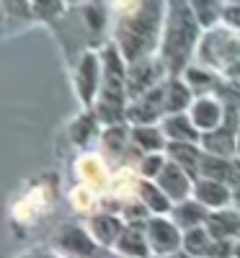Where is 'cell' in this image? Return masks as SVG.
I'll use <instances>...</instances> for the list:
<instances>
[{"mask_svg":"<svg viewBox=\"0 0 240 258\" xmlns=\"http://www.w3.org/2000/svg\"><path fill=\"white\" fill-rule=\"evenodd\" d=\"M165 11L168 0H137L129 8H122L116 47L127 62L150 57L155 49H160Z\"/></svg>","mask_w":240,"mask_h":258,"instance_id":"obj_1","label":"cell"},{"mask_svg":"<svg viewBox=\"0 0 240 258\" xmlns=\"http://www.w3.org/2000/svg\"><path fill=\"white\" fill-rule=\"evenodd\" d=\"M202 29L204 26L199 24L189 0H168L163 41L158 49V57L165 62L168 75H184L191 54H196L199 49Z\"/></svg>","mask_w":240,"mask_h":258,"instance_id":"obj_2","label":"cell"},{"mask_svg":"<svg viewBox=\"0 0 240 258\" xmlns=\"http://www.w3.org/2000/svg\"><path fill=\"white\" fill-rule=\"evenodd\" d=\"M196 57H199V62L207 64V68L225 73L230 64L240 57V31L227 26V24L212 26L202 36L199 49H196Z\"/></svg>","mask_w":240,"mask_h":258,"instance_id":"obj_3","label":"cell"},{"mask_svg":"<svg viewBox=\"0 0 240 258\" xmlns=\"http://www.w3.org/2000/svg\"><path fill=\"white\" fill-rule=\"evenodd\" d=\"M168 78V68L160 57H142L135 62H127V91L129 101L152 91L155 85H160Z\"/></svg>","mask_w":240,"mask_h":258,"instance_id":"obj_4","label":"cell"},{"mask_svg":"<svg viewBox=\"0 0 240 258\" xmlns=\"http://www.w3.org/2000/svg\"><path fill=\"white\" fill-rule=\"evenodd\" d=\"M152 255H170L184 248V230L173 222L170 214H152L145 225Z\"/></svg>","mask_w":240,"mask_h":258,"instance_id":"obj_5","label":"cell"},{"mask_svg":"<svg viewBox=\"0 0 240 258\" xmlns=\"http://www.w3.org/2000/svg\"><path fill=\"white\" fill-rule=\"evenodd\" d=\"M98 248L101 245L85 225H65L54 235V250H59L65 258H93Z\"/></svg>","mask_w":240,"mask_h":258,"instance_id":"obj_6","label":"cell"},{"mask_svg":"<svg viewBox=\"0 0 240 258\" xmlns=\"http://www.w3.org/2000/svg\"><path fill=\"white\" fill-rule=\"evenodd\" d=\"M103 83V59L96 52H85L80 57L78 64V75H75V88H78V98L83 101L85 109H93V103L98 98Z\"/></svg>","mask_w":240,"mask_h":258,"instance_id":"obj_7","label":"cell"},{"mask_svg":"<svg viewBox=\"0 0 240 258\" xmlns=\"http://www.w3.org/2000/svg\"><path fill=\"white\" fill-rule=\"evenodd\" d=\"M165 83V80H163ZM163 83L152 91L137 96L127 106V121L129 124H160L165 116V88Z\"/></svg>","mask_w":240,"mask_h":258,"instance_id":"obj_8","label":"cell"},{"mask_svg":"<svg viewBox=\"0 0 240 258\" xmlns=\"http://www.w3.org/2000/svg\"><path fill=\"white\" fill-rule=\"evenodd\" d=\"M155 183L168 194L173 204H178V202H186V199L194 197V183H196V178L189 173L186 168H181L178 163L168 160L165 168L160 170V176L155 178Z\"/></svg>","mask_w":240,"mask_h":258,"instance_id":"obj_9","label":"cell"},{"mask_svg":"<svg viewBox=\"0 0 240 258\" xmlns=\"http://www.w3.org/2000/svg\"><path fill=\"white\" fill-rule=\"evenodd\" d=\"M85 227L91 230V235L96 238V243H98L101 248H111V250H114V245H116V240H119V235L124 232L127 222L122 220L119 212H106V209H103V212L91 214L88 222H85Z\"/></svg>","mask_w":240,"mask_h":258,"instance_id":"obj_10","label":"cell"},{"mask_svg":"<svg viewBox=\"0 0 240 258\" xmlns=\"http://www.w3.org/2000/svg\"><path fill=\"white\" fill-rule=\"evenodd\" d=\"M189 116H191V121L196 124V129H199L202 135L212 132V129H217L225 119V103L217 101L214 96H199V98H194L191 109H189Z\"/></svg>","mask_w":240,"mask_h":258,"instance_id":"obj_11","label":"cell"},{"mask_svg":"<svg viewBox=\"0 0 240 258\" xmlns=\"http://www.w3.org/2000/svg\"><path fill=\"white\" fill-rule=\"evenodd\" d=\"M194 199L202 202L209 212L232 207V186L225 183V181L196 178V183H194Z\"/></svg>","mask_w":240,"mask_h":258,"instance_id":"obj_12","label":"cell"},{"mask_svg":"<svg viewBox=\"0 0 240 258\" xmlns=\"http://www.w3.org/2000/svg\"><path fill=\"white\" fill-rule=\"evenodd\" d=\"M75 173H78V183L91 186V188H96V191L108 188V181H111L103 158H101V155H93V153H85V155L78 158Z\"/></svg>","mask_w":240,"mask_h":258,"instance_id":"obj_13","label":"cell"},{"mask_svg":"<svg viewBox=\"0 0 240 258\" xmlns=\"http://www.w3.org/2000/svg\"><path fill=\"white\" fill-rule=\"evenodd\" d=\"M114 250H116L119 258H150L152 248L147 243L145 225H127L124 232L119 235Z\"/></svg>","mask_w":240,"mask_h":258,"instance_id":"obj_14","label":"cell"},{"mask_svg":"<svg viewBox=\"0 0 240 258\" xmlns=\"http://www.w3.org/2000/svg\"><path fill=\"white\" fill-rule=\"evenodd\" d=\"M165 116L168 114H184L194 103V88L186 83L184 75H168L165 83Z\"/></svg>","mask_w":240,"mask_h":258,"instance_id":"obj_15","label":"cell"},{"mask_svg":"<svg viewBox=\"0 0 240 258\" xmlns=\"http://www.w3.org/2000/svg\"><path fill=\"white\" fill-rule=\"evenodd\" d=\"M207 230L217 240H240V209L237 207H225L209 214Z\"/></svg>","mask_w":240,"mask_h":258,"instance_id":"obj_16","label":"cell"},{"mask_svg":"<svg viewBox=\"0 0 240 258\" xmlns=\"http://www.w3.org/2000/svg\"><path fill=\"white\" fill-rule=\"evenodd\" d=\"M160 126H163L168 142H202V132H199V129H196V124L191 121L189 111L163 116Z\"/></svg>","mask_w":240,"mask_h":258,"instance_id":"obj_17","label":"cell"},{"mask_svg":"<svg viewBox=\"0 0 240 258\" xmlns=\"http://www.w3.org/2000/svg\"><path fill=\"white\" fill-rule=\"evenodd\" d=\"M165 155H168V160L186 168L194 178H199V163H202V155H204L199 142H168Z\"/></svg>","mask_w":240,"mask_h":258,"instance_id":"obj_18","label":"cell"},{"mask_svg":"<svg viewBox=\"0 0 240 258\" xmlns=\"http://www.w3.org/2000/svg\"><path fill=\"white\" fill-rule=\"evenodd\" d=\"M132 145L142 153H165L168 137L160 124H132Z\"/></svg>","mask_w":240,"mask_h":258,"instance_id":"obj_19","label":"cell"},{"mask_svg":"<svg viewBox=\"0 0 240 258\" xmlns=\"http://www.w3.org/2000/svg\"><path fill=\"white\" fill-rule=\"evenodd\" d=\"M209 214H212V212H209L202 202H196V199L191 197V199L178 202L176 207H173L170 217H173V222H176V225L186 232V230H191V227H202V225H207Z\"/></svg>","mask_w":240,"mask_h":258,"instance_id":"obj_20","label":"cell"},{"mask_svg":"<svg viewBox=\"0 0 240 258\" xmlns=\"http://www.w3.org/2000/svg\"><path fill=\"white\" fill-rule=\"evenodd\" d=\"M232 168H235V158H222V155L204 153L202 155V163H199V178H212V181L230 183Z\"/></svg>","mask_w":240,"mask_h":258,"instance_id":"obj_21","label":"cell"},{"mask_svg":"<svg viewBox=\"0 0 240 258\" xmlns=\"http://www.w3.org/2000/svg\"><path fill=\"white\" fill-rule=\"evenodd\" d=\"M127 142H132V126H129V121L108 124L101 135V147L106 155H122Z\"/></svg>","mask_w":240,"mask_h":258,"instance_id":"obj_22","label":"cell"},{"mask_svg":"<svg viewBox=\"0 0 240 258\" xmlns=\"http://www.w3.org/2000/svg\"><path fill=\"white\" fill-rule=\"evenodd\" d=\"M137 197L145 202V207L150 209V214H170L173 207H176V204L170 202V197H168V194H165L155 181H142Z\"/></svg>","mask_w":240,"mask_h":258,"instance_id":"obj_23","label":"cell"},{"mask_svg":"<svg viewBox=\"0 0 240 258\" xmlns=\"http://www.w3.org/2000/svg\"><path fill=\"white\" fill-rule=\"evenodd\" d=\"M212 243H214V235L207 230V225H202V227H191V230L184 232V250L191 253L194 258H207Z\"/></svg>","mask_w":240,"mask_h":258,"instance_id":"obj_24","label":"cell"},{"mask_svg":"<svg viewBox=\"0 0 240 258\" xmlns=\"http://www.w3.org/2000/svg\"><path fill=\"white\" fill-rule=\"evenodd\" d=\"M189 6L194 8L196 18L204 29H212L222 21V13H225V0H189Z\"/></svg>","mask_w":240,"mask_h":258,"instance_id":"obj_25","label":"cell"},{"mask_svg":"<svg viewBox=\"0 0 240 258\" xmlns=\"http://www.w3.org/2000/svg\"><path fill=\"white\" fill-rule=\"evenodd\" d=\"M96 132H98V116L96 114H80L70 126V140L83 147L96 137Z\"/></svg>","mask_w":240,"mask_h":258,"instance_id":"obj_26","label":"cell"},{"mask_svg":"<svg viewBox=\"0 0 240 258\" xmlns=\"http://www.w3.org/2000/svg\"><path fill=\"white\" fill-rule=\"evenodd\" d=\"M41 209H44V191H31L24 202H18V204H16L13 214H16V220L29 222V220L36 217Z\"/></svg>","mask_w":240,"mask_h":258,"instance_id":"obj_27","label":"cell"},{"mask_svg":"<svg viewBox=\"0 0 240 258\" xmlns=\"http://www.w3.org/2000/svg\"><path fill=\"white\" fill-rule=\"evenodd\" d=\"M70 202H73V207H75L78 212L88 214V212H93V209H96V204H98V191H96V188H91V186L78 183V186L70 191Z\"/></svg>","mask_w":240,"mask_h":258,"instance_id":"obj_28","label":"cell"},{"mask_svg":"<svg viewBox=\"0 0 240 258\" xmlns=\"http://www.w3.org/2000/svg\"><path fill=\"white\" fill-rule=\"evenodd\" d=\"M165 163H168V155L165 153H145V158L140 160V173H142V178L145 181H155L158 176H160V170L165 168Z\"/></svg>","mask_w":240,"mask_h":258,"instance_id":"obj_29","label":"cell"},{"mask_svg":"<svg viewBox=\"0 0 240 258\" xmlns=\"http://www.w3.org/2000/svg\"><path fill=\"white\" fill-rule=\"evenodd\" d=\"M34 6V13L39 18H57L62 11H65V0H31Z\"/></svg>","mask_w":240,"mask_h":258,"instance_id":"obj_30","label":"cell"},{"mask_svg":"<svg viewBox=\"0 0 240 258\" xmlns=\"http://www.w3.org/2000/svg\"><path fill=\"white\" fill-rule=\"evenodd\" d=\"M3 3H6V11H8L11 16H18V18H31V16H36L31 0H3Z\"/></svg>","mask_w":240,"mask_h":258,"instance_id":"obj_31","label":"cell"},{"mask_svg":"<svg viewBox=\"0 0 240 258\" xmlns=\"http://www.w3.org/2000/svg\"><path fill=\"white\" fill-rule=\"evenodd\" d=\"M222 24H227V26H232V29L240 31V3H227V6H225Z\"/></svg>","mask_w":240,"mask_h":258,"instance_id":"obj_32","label":"cell"},{"mask_svg":"<svg viewBox=\"0 0 240 258\" xmlns=\"http://www.w3.org/2000/svg\"><path fill=\"white\" fill-rule=\"evenodd\" d=\"M21 258H65L59 250H29V253H24Z\"/></svg>","mask_w":240,"mask_h":258,"instance_id":"obj_33","label":"cell"},{"mask_svg":"<svg viewBox=\"0 0 240 258\" xmlns=\"http://www.w3.org/2000/svg\"><path fill=\"white\" fill-rule=\"evenodd\" d=\"M165 258H194V255H191V253H186V250L181 248V250H176V253H170V255H165Z\"/></svg>","mask_w":240,"mask_h":258,"instance_id":"obj_34","label":"cell"},{"mask_svg":"<svg viewBox=\"0 0 240 258\" xmlns=\"http://www.w3.org/2000/svg\"><path fill=\"white\" fill-rule=\"evenodd\" d=\"M65 3H73L75 6V3H85V0H65Z\"/></svg>","mask_w":240,"mask_h":258,"instance_id":"obj_35","label":"cell"},{"mask_svg":"<svg viewBox=\"0 0 240 258\" xmlns=\"http://www.w3.org/2000/svg\"><path fill=\"white\" fill-rule=\"evenodd\" d=\"M237 158H240V132H237Z\"/></svg>","mask_w":240,"mask_h":258,"instance_id":"obj_36","label":"cell"},{"mask_svg":"<svg viewBox=\"0 0 240 258\" xmlns=\"http://www.w3.org/2000/svg\"><path fill=\"white\" fill-rule=\"evenodd\" d=\"M150 258H165V255H150Z\"/></svg>","mask_w":240,"mask_h":258,"instance_id":"obj_37","label":"cell"}]
</instances>
